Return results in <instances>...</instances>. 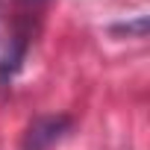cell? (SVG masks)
<instances>
[{
	"label": "cell",
	"mask_w": 150,
	"mask_h": 150,
	"mask_svg": "<svg viewBox=\"0 0 150 150\" xmlns=\"http://www.w3.org/2000/svg\"><path fill=\"white\" fill-rule=\"evenodd\" d=\"M71 127L74 124L65 115H41L27 127V132L21 138V150H53L71 132Z\"/></svg>",
	"instance_id": "obj_1"
},
{
	"label": "cell",
	"mask_w": 150,
	"mask_h": 150,
	"mask_svg": "<svg viewBox=\"0 0 150 150\" xmlns=\"http://www.w3.org/2000/svg\"><path fill=\"white\" fill-rule=\"evenodd\" d=\"M27 47H30L27 35H15V38L9 41L6 53L0 56V86L12 83V77L21 71V65H24V59H27Z\"/></svg>",
	"instance_id": "obj_2"
},
{
	"label": "cell",
	"mask_w": 150,
	"mask_h": 150,
	"mask_svg": "<svg viewBox=\"0 0 150 150\" xmlns=\"http://www.w3.org/2000/svg\"><path fill=\"white\" fill-rule=\"evenodd\" d=\"M112 33H127V35L144 38V33H147V18H138V21H132V24H121V27H112Z\"/></svg>",
	"instance_id": "obj_3"
}]
</instances>
